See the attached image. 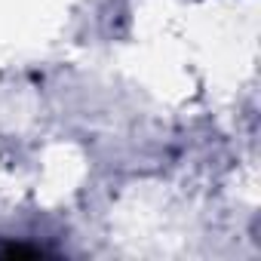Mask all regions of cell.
I'll return each mask as SVG.
<instances>
[{
  "mask_svg": "<svg viewBox=\"0 0 261 261\" xmlns=\"http://www.w3.org/2000/svg\"><path fill=\"white\" fill-rule=\"evenodd\" d=\"M0 252H4L7 258H34V255H40V249H34V246H4V249H0Z\"/></svg>",
  "mask_w": 261,
  "mask_h": 261,
  "instance_id": "cell-1",
  "label": "cell"
}]
</instances>
